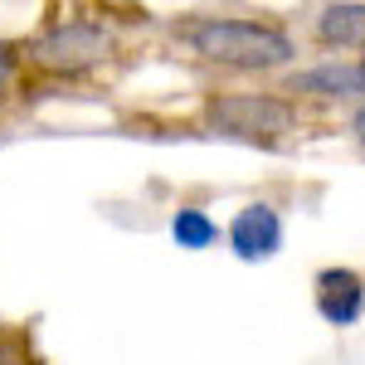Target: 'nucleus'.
Segmentation results:
<instances>
[{
	"label": "nucleus",
	"mask_w": 365,
	"mask_h": 365,
	"mask_svg": "<svg viewBox=\"0 0 365 365\" xmlns=\"http://www.w3.org/2000/svg\"><path fill=\"white\" fill-rule=\"evenodd\" d=\"M20 49H25L29 103H39V98L103 83L127 58V34L117 15L63 0V5H49L29 34H20Z\"/></svg>",
	"instance_id": "obj_1"
},
{
	"label": "nucleus",
	"mask_w": 365,
	"mask_h": 365,
	"mask_svg": "<svg viewBox=\"0 0 365 365\" xmlns=\"http://www.w3.org/2000/svg\"><path fill=\"white\" fill-rule=\"evenodd\" d=\"M170 39L185 54L234 78H268L297 68V34L263 15H225V10H195L170 20Z\"/></svg>",
	"instance_id": "obj_2"
},
{
	"label": "nucleus",
	"mask_w": 365,
	"mask_h": 365,
	"mask_svg": "<svg viewBox=\"0 0 365 365\" xmlns=\"http://www.w3.org/2000/svg\"><path fill=\"white\" fill-rule=\"evenodd\" d=\"M307 127V108L282 88H215L200 98V132L234 146L278 151Z\"/></svg>",
	"instance_id": "obj_3"
},
{
	"label": "nucleus",
	"mask_w": 365,
	"mask_h": 365,
	"mask_svg": "<svg viewBox=\"0 0 365 365\" xmlns=\"http://www.w3.org/2000/svg\"><path fill=\"white\" fill-rule=\"evenodd\" d=\"M312 307L331 331H351L365 322V273L351 263H327L312 273Z\"/></svg>",
	"instance_id": "obj_4"
},
{
	"label": "nucleus",
	"mask_w": 365,
	"mask_h": 365,
	"mask_svg": "<svg viewBox=\"0 0 365 365\" xmlns=\"http://www.w3.org/2000/svg\"><path fill=\"white\" fill-rule=\"evenodd\" d=\"M282 239H287V225H282V210L273 200L239 205V215L225 229V244L239 263H268V258H278Z\"/></svg>",
	"instance_id": "obj_5"
},
{
	"label": "nucleus",
	"mask_w": 365,
	"mask_h": 365,
	"mask_svg": "<svg viewBox=\"0 0 365 365\" xmlns=\"http://www.w3.org/2000/svg\"><path fill=\"white\" fill-rule=\"evenodd\" d=\"M312 39L331 54L365 58V0H327L312 20Z\"/></svg>",
	"instance_id": "obj_6"
},
{
	"label": "nucleus",
	"mask_w": 365,
	"mask_h": 365,
	"mask_svg": "<svg viewBox=\"0 0 365 365\" xmlns=\"http://www.w3.org/2000/svg\"><path fill=\"white\" fill-rule=\"evenodd\" d=\"M15 108H29V83H25V49L15 34H0V122L15 113Z\"/></svg>",
	"instance_id": "obj_7"
},
{
	"label": "nucleus",
	"mask_w": 365,
	"mask_h": 365,
	"mask_svg": "<svg viewBox=\"0 0 365 365\" xmlns=\"http://www.w3.org/2000/svg\"><path fill=\"white\" fill-rule=\"evenodd\" d=\"M170 239L185 253H205V249L220 244V220H215L205 205H175V215H170Z\"/></svg>",
	"instance_id": "obj_8"
},
{
	"label": "nucleus",
	"mask_w": 365,
	"mask_h": 365,
	"mask_svg": "<svg viewBox=\"0 0 365 365\" xmlns=\"http://www.w3.org/2000/svg\"><path fill=\"white\" fill-rule=\"evenodd\" d=\"M0 365H49L25 322H5L0 317Z\"/></svg>",
	"instance_id": "obj_9"
},
{
	"label": "nucleus",
	"mask_w": 365,
	"mask_h": 365,
	"mask_svg": "<svg viewBox=\"0 0 365 365\" xmlns=\"http://www.w3.org/2000/svg\"><path fill=\"white\" fill-rule=\"evenodd\" d=\"M346 132H351V141L365 151V103H356V108H351V117H346Z\"/></svg>",
	"instance_id": "obj_10"
}]
</instances>
